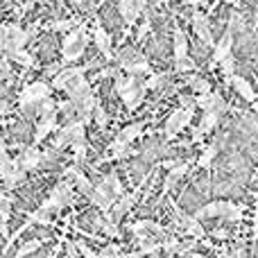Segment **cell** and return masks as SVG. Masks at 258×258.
I'll return each instance as SVG.
<instances>
[{"label":"cell","instance_id":"cell-1","mask_svg":"<svg viewBox=\"0 0 258 258\" xmlns=\"http://www.w3.org/2000/svg\"><path fill=\"white\" fill-rule=\"evenodd\" d=\"M113 91H116L118 98L125 102L129 113L136 111V109L145 102V95H147V89H145V84H143L141 80L129 77L127 73H120V71L113 75Z\"/></svg>","mask_w":258,"mask_h":258},{"label":"cell","instance_id":"cell-2","mask_svg":"<svg viewBox=\"0 0 258 258\" xmlns=\"http://www.w3.org/2000/svg\"><path fill=\"white\" fill-rule=\"evenodd\" d=\"M86 45H89V30H86V21H82L75 30H71L63 36L61 43V66L68 68L71 63L80 61L86 52Z\"/></svg>","mask_w":258,"mask_h":258},{"label":"cell","instance_id":"cell-3","mask_svg":"<svg viewBox=\"0 0 258 258\" xmlns=\"http://www.w3.org/2000/svg\"><path fill=\"white\" fill-rule=\"evenodd\" d=\"M32 36H34V30H23L21 25H3L0 27V48H3V54L25 50V45L30 43Z\"/></svg>","mask_w":258,"mask_h":258},{"label":"cell","instance_id":"cell-4","mask_svg":"<svg viewBox=\"0 0 258 258\" xmlns=\"http://www.w3.org/2000/svg\"><path fill=\"white\" fill-rule=\"evenodd\" d=\"M75 183L68 181V179H63V181H59L57 186L50 190V197L43 202V209L45 211H61L66 209V206H73L75 204Z\"/></svg>","mask_w":258,"mask_h":258},{"label":"cell","instance_id":"cell-5","mask_svg":"<svg viewBox=\"0 0 258 258\" xmlns=\"http://www.w3.org/2000/svg\"><path fill=\"white\" fill-rule=\"evenodd\" d=\"M118 61H120V68L127 73L129 77H136V80L145 77V80H147L150 75H154L150 61H147V59H143L136 50H122V52L118 54Z\"/></svg>","mask_w":258,"mask_h":258},{"label":"cell","instance_id":"cell-6","mask_svg":"<svg viewBox=\"0 0 258 258\" xmlns=\"http://www.w3.org/2000/svg\"><path fill=\"white\" fill-rule=\"evenodd\" d=\"M197 107H177L172 113L168 116L163 125V136L165 138H177L181 134V129H186L195 118Z\"/></svg>","mask_w":258,"mask_h":258},{"label":"cell","instance_id":"cell-7","mask_svg":"<svg viewBox=\"0 0 258 258\" xmlns=\"http://www.w3.org/2000/svg\"><path fill=\"white\" fill-rule=\"evenodd\" d=\"M150 174H152V172H150ZM150 174H147V177H150ZM147 177H145V179H147ZM145 179H143V181L138 183V188H136V190L125 192V195H122L120 200L116 202V206H113V209H111V213L107 215V220H109V222H113V224H120V222H122V218H125L127 213H132L134 204H136L138 195H141V188L145 186Z\"/></svg>","mask_w":258,"mask_h":258},{"label":"cell","instance_id":"cell-8","mask_svg":"<svg viewBox=\"0 0 258 258\" xmlns=\"http://www.w3.org/2000/svg\"><path fill=\"white\" fill-rule=\"evenodd\" d=\"M50 93H52V84H48L45 80L32 82V84H27L25 89L18 93V107H23V104L43 102V100L50 98Z\"/></svg>","mask_w":258,"mask_h":258},{"label":"cell","instance_id":"cell-9","mask_svg":"<svg viewBox=\"0 0 258 258\" xmlns=\"http://www.w3.org/2000/svg\"><path fill=\"white\" fill-rule=\"evenodd\" d=\"M89 200H91V204L98 206V209L104 213V218H107V215L111 213V209L116 206L118 197L111 192L109 183L104 181V179H100V181H95V190H93V195H91Z\"/></svg>","mask_w":258,"mask_h":258},{"label":"cell","instance_id":"cell-10","mask_svg":"<svg viewBox=\"0 0 258 258\" xmlns=\"http://www.w3.org/2000/svg\"><path fill=\"white\" fill-rule=\"evenodd\" d=\"M233 45H236V36H233V18H231L229 27L224 30V34L220 36L218 43H215V48H213V54H211V66H220V63L231 54Z\"/></svg>","mask_w":258,"mask_h":258},{"label":"cell","instance_id":"cell-11","mask_svg":"<svg viewBox=\"0 0 258 258\" xmlns=\"http://www.w3.org/2000/svg\"><path fill=\"white\" fill-rule=\"evenodd\" d=\"M190 23H192V30H195L197 39L204 45H209V48H215L213 32H211V25H209V16H206L204 12H200V9H195L190 16Z\"/></svg>","mask_w":258,"mask_h":258},{"label":"cell","instance_id":"cell-12","mask_svg":"<svg viewBox=\"0 0 258 258\" xmlns=\"http://www.w3.org/2000/svg\"><path fill=\"white\" fill-rule=\"evenodd\" d=\"M91 68V63H86V66H68V68H61V71L57 73V75L52 77V89L54 91H66L68 84H71L73 80H75L77 75H86V71Z\"/></svg>","mask_w":258,"mask_h":258},{"label":"cell","instance_id":"cell-13","mask_svg":"<svg viewBox=\"0 0 258 258\" xmlns=\"http://www.w3.org/2000/svg\"><path fill=\"white\" fill-rule=\"evenodd\" d=\"M145 5H147V0H120V16L125 21L127 30L136 25L141 14L145 12Z\"/></svg>","mask_w":258,"mask_h":258},{"label":"cell","instance_id":"cell-14","mask_svg":"<svg viewBox=\"0 0 258 258\" xmlns=\"http://www.w3.org/2000/svg\"><path fill=\"white\" fill-rule=\"evenodd\" d=\"M63 174H66L68 179H73V183H75L77 192H82V195H86V197H91V195H93V190H95V183L91 181V179L86 177L84 172H82V170H80V165H75V163H73L71 168H66V170H63Z\"/></svg>","mask_w":258,"mask_h":258},{"label":"cell","instance_id":"cell-15","mask_svg":"<svg viewBox=\"0 0 258 258\" xmlns=\"http://www.w3.org/2000/svg\"><path fill=\"white\" fill-rule=\"evenodd\" d=\"M93 43L95 48L102 52L104 59H113V48H111V34L102 27V23L95 18V25H93Z\"/></svg>","mask_w":258,"mask_h":258},{"label":"cell","instance_id":"cell-16","mask_svg":"<svg viewBox=\"0 0 258 258\" xmlns=\"http://www.w3.org/2000/svg\"><path fill=\"white\" fill-rule=\"evenodd\" d=\"M66 93H68V100H71V102H80V100L93 95V89H91V82L86 80V75H77L75 80L68 84Z\"/></svg>","mask_w":258,"mask_h":258},{"label":"cell","instance_id":"cell-17","mask_svg":"<svg viewBox=\"0 0 258 258\" xmlns=\"http://www.w3.org/2000/svg\"><path fill=\"white\" fill-rule=\"evenodd\" d=\"M197 107L202 109V111H220L224 116V111L229 109V104L224 102V98L220 93H215V91H211V93H204V95H197Z\"/></svg>","mask_w":258,"mask_h":258},{"label":"cell","instance_id":"cell-18","mask_svg":"<svg viewBox=\"0 0 258 258\" xmlns=\"http://www.w3.org/2000/svg\"><path fill=\"white\" fill-rule=\"evenodd\" d=\"M45 161V154L39 150L36 145H30L23 150V154L18 156V163H21V168L25 170V172H30V170H36L41 163Z\"/></svg>","mask_w":258,"mask_h":258},{"label":"cell","instance_id":"cell-19","mask_svg":"<svg viewBox=\"0 0 258 258\" xmlns=\"http://www.w3.org/2000/svg\"><path fill=\"white\" fill-rule=\"evenodd\" d=\"M227 206L229 202H222V200H215V202H209V204H204L200 211H195V218L200 220H213V218H224V213H227Z\"/></svg>","mask_w":258,"mask_h":258},{"label":"cell","instance_id":"cell-20","mask_svg":"<svg viewBox=\"0 0 258 258\" xmlns=\"http://www.w3.org/2000/svg\"><path fill=\"white\" fill-rule=\"evenodd\" d=\"M188 172H190V163H188V161H181L177 168L168 170V174H165V179H163V197L168 195V192H172V188L177 186Z\"/></svg>","mask_w":258,"mask_h":258},{"label":"cell","instance_id":"cell-21","mask_svg":"<svg viewBox=\"0 0 258 258\" xmlns=\"http://www.w3.org/2000/svg\"><path fill=\"white\" fill-rule=\"evenodd\" d=\"M59 132L66 136V141L71 143V145L86 141V122L84 120H71L68 125H63L61 129H59Z\"/></svg>","mask_w":258,"mask_h":258},{"label":"cell","instance_id":"cell-22","mask_svg":"<svg viewBox=\"0 0 258 258\" xmlns=\"http://www.w3.org/2000/svg\"><path fill=\"white\" fill-rule=\"evenodd\" d=\"M231 84H233V89H236V93L240 95L245 102L254 104L256 100H258V93L254 91V84H251L249 80H245L242 75H233V77H231Z\"/></svg>","mask_w":258,"mask_h":258},{"label":"cell","instance_id":"cell-23","mask_svg":"<svg viewBox=\"0 0 258 258\" xmlns=\"http://www.w3.org/2000/svg\"><path fill=\"white\" fill-rule=\"evenodd\" d=\"M54 129H57V116L41 118V120L36 122V129H34V141H32V145L39 147L41 143H43L45 138L50 136V134H54Z\"/></svg>","mask_w":258,"mask_h":258},{"label":"cell","instance_id":"cell-24","mask_svg":"<svg viewBox=\"0 0 258 258\" xmlns=\"http://www.w3.org/2000/svg\"><path fill=\"white\" fill-rule=\"evenodd\" d=\"M172 48H174V61L183 57H190L188 54V36L179 23H174V27H172Z\"/></svg>","mask_w":258,"mask_h":258},{"label":"cell","instance_id":"cell-25","mask_svg":"<svg viewBox=\"0 0 258 258\" xmlns=\"http://www.w3.org/2000/svg\"><path fill=\"white\" fill-rule=\"evenodd\" d=\"M132 154V150H129V143L120 141V138H116V141L109 143L107 147V154L102 156V161H118V159H125V156Z\"/></svg>","mask_w":258,"mask_h":258},{"label":"cell","instance_id":"cell-26","mask_svg":"<svg viewBox=\"0 0 258 258\" xmlns=\"http://www.w3.org/2000/svg\"><path fill=\"white\" fill-rule=\"evenodd\" d=\"M9 213H12V200H9L7 190H5L3 197H0V233H3L5 242L9 240V229H7V224H9Z\"/></svg>","mask_w":258,"mask_h":258},{"label":"cell","instance_id":"cell-27","mask_svg":"<svg viewBox=\"0 0 258 258\" xmlns=\"http://www.w3.org/2000/svg\"><path fill=\"white\" fill-rule=\"evenodd\" d=\"M18 168H21V163H18V161H12V156L7 154V145L3 143V147H0V177H3V181L7 177H12Z\"/></svg>","mask_w":258,"mask_h":258},{"label":"cell","instance_id":"cell-28","mask_svg":"<svg viewBox=\"0 0 258 258\" xmlns=\"http://www.w3.org/2000/svg\"><path fill=\"white\" fill-rule=\"evenodd\" d=\"M145 132H147L145 122H132V125L122 127L116 138H120V141H125V143H132V141H136V138H141Z\"/></svg>","mask_w":258,"mask_h":258},{"label":"cell","instance_id":"cell-29","mask_svg":"<svg viewBox=\"0 0 258 258\" xmlns=\"http://www.w3.org/2000/svg\"><path fill=\"white\" fill-rule=\"evenodd\" d=\"M242 218H245V206L229 202L227 213H224V218H222L224 222H229V224H238V222H242Z\"/></svg>","mask_w":258,"mask_h":258},{"label":"cell","instance_id":"cell-30","mask_svg":"<svg viewBox=\"0 0 258 258\" xmlns=\"http://www.w3.org/2000/svg\"><path fill=\"white\" fill-rule=\"evenodd\" d=\"M27 222H30V224H41V227H48V224H52V211H45L43 206H39L34 213H30Z\"/></svg>","mask_w":258,"mask_h":258},{"label":"cell","instance_id":"cell-31","mask_svg":"<svg viewBox=\"0 0 258 258\" xmlns=\"http://www.w3.org/2000/svg\"><path fill=\"white\" fill-rule=\"evenodd\" d=\"M41 247H43V240H39V238H34V240H27L25 245L18 247V251H16V254H14L12 258H27V256L36 254Z\"/></svg>","mask_w":258,"mask_h":258},{"label":"cell","instance_id":"cell-32","mask_svg":"<svg viewBox=\"0 0 258 258\" xmlns=\"http://www.w3.org/2000/svg\"><path fill=\"white\" fill-rule=\"evenodd\" d=\"M102 179L109 183V188H111V192L118 197V200H120V197L125 195V188H122V181H120V177H118V172H116V170H111V172H109V174H102Z\"/></svg>","mask_w":258,"mask_h":258},{"label":"cell","instance_id":"cell-33","mask_svg":"<svg viewBox=\"0 0 258 258\" xmlns=\"http://www.w3.org/2000/svg\"><path fill=\"white\" fill-rule=\"evenodd\" d=\"M7 59H12L14 63H18V66H25V68H32L34 66V57H32L27 50H16V52H12V54H5Z\"/></svg>","mask_w":258,"mask_h":258},{"label":"cell","instance_id":"cell-34","mask_svg":"<svg viewBox=\"0 0 258 258\" xmlns=\"http://www.w3.org/2000/svg\"><path fill=\"white\" fill-rule=\"evenodd\" d=\"M218 156V145H209L204 152L200 154V159H197V168H204L209 170L211 165H213V159Z\"/></svg>","mask_w":258,"mask_h":258},{"label":"cell","instance_id":"cell-35","mask_svg":"<svg viewBox=\"0 0 258 258\" xmlns=\"http://www.w3.org/2000/svg\"><path fill=\"white\" fill-rule=\"evenodd\" d=\"M80 25V21L77 18H61V21H52L50 23V30H54V32H71V30H75V27Z\"/></svg>","mask_w":258,"mask_h":258},{"label":"cell","instance_id":"cell-36","mask_svg":"<svg viewBox=\"0 0 258 258\" xmlns=\"http://www.w3.org/2000/svg\"><path fill=\"white\" fill-rule=\"evenodd\" d=\"M168 73H154V75H150L147 80H143V84H145V89L147 91H154V89H159L163 82H168Z\"/></svg>","mask_w":258,"mask_h":258},{"label":"cell","instance_id":"cell-37","mask_svg":"<svg viewBox=\"0 0 258 258\" xmlns=\"http://www.w3.org/2000/svg\"><path fill=\"white\" fill-rule=\"evenodd\" d=\"M73 147V161H75V165H82L84 163V159H86V152H89V143H75V145H71Z\"/></svg>","mask_w":258,"mask_h":258},{"label":"cell","instance_id":"cell-38","mask_svg":"<svg viewBox=\"0 0 258 258\" xmlns=\"http://www.w3.org/2000/svg\"><path fill=\"white\" fill-rule=\"evenodd\" d=\"M192 71H195V61H192L190 57H183V59H177V61H174V73H179V75L192 73Z\"/></svg>","mask_w":258,"mask_h":258},{"label":"cell","instance_id":"cell-39","mask_svg":"<svg viewBox=\"0 0 258 258\" xmlns=\"http://www.w3.org/2000/svg\"><path fill=\"white\" fill-rule=\"evenodd\" d=\"M188 84L192 86V91H195L197 95H204V93H211V82L209 80H202V77H195V80H190Z\"/></svg>","mask_w":258,"mask_h":258},{"label":"cell","instance_id":"cell-40","mask_svg":"<svg viewBox=\"0 0 258 258\" xmlns=\"http://www.w3.org/2000/svg\"><path fill=\"white\" fill-rule=\"evenodd\" d=\"M220 68H222V73H224V77H227L229 82H231V77L236 75V57L233 54H229L227 59H224L222 63H220Z\"/></svg>","mask_w":258,"mask_h":258},{"label":"cell","instance_id":"cell-41","mask_svg":"<svg viewBox=\"0 0 258 258\" xmlns=\"http://www.w3.org/2000/svg\"><path fill=\"white\" fill-rule=\"evenodd\" d=\"M93 120H95V125H98L100 129H107V127H109V113L104 111V107H100V104H98Z\"/></svg>","mask_w":258,"mask_h":258},{"label":"cell","instance_id":"cell-42","mask_svg":"<svg viewBox=\"0 0 258 258\" xmlns=\"http://www.w3.org/2000/svg\"><path fill=\"white\" fill-rule=\"evenodd\" d=\"M73 245L77 247V251H80L84 258H98V254L93 251V247H89L86 242H82V240H73Z\"/></svg>","mask_w":258,"mask_h":258},{"label":"cell","instance_id":"cell-43","mask_svg":"<svg viewBox=\"0 0 258 258\" xmlns=\"http://www.w3.org/2000/svg\"><path fill=\"white\" fill-rule=\"evenodd\" d=\"M118 254H120V247H118V245H111V242H109V245L98 254V258H116Z\"/></svg>","mask_w":258,"mask_h":258},{"label":"cell","instance_id":"cell-44","mask_svg":"<svg viewBox=\"0 0 258 258\" xmlns=\"http://www.w3.org/2000/svg\"><path fill=\"white\" fill-rule=\"evenodd\" d=\"M231 258H249V256H247V247L242 245V242L233 245L231 247Z\"/></svg>","mask_w":258,"mask_h":258},{"label":"cell","instance_id":"cell-45","mask_svg":"<svg viewBox=\"0 0 258 258\" xmlns=\"http://www.w3.org/2000/svg\"><path fill=\"white\" fill-rule=\"evenodd\" d=\"M147 32H150V18L145 16V21L141 23V27H138V34H136V41H138V43H141V41L145 39V34H147Z\"/></svg>","mask_w":258,"mask_h":258},{"label":"cell","instance_id":"cell-46","mask_svg":"<svg viewBox=\"0 0 258 258\" xmlns=\"http://www.w3.org/2000/svg\"><path fill=\"white\" fill-rule=\"evenodd\" d=\"M102 227H104V231H107L111 238H118V236H120V231H118V224H113V222H109V220H107Z\"/></svg>","mask_w":258,"mask_h":258},{"label":"cell","instance_id":"cell-47","mask_svg":"<svg viewBox=\"0 0 258 258\" xmlns=\"http://www.w3.org/2000/svg\"><path fill=\"white\" fill-rule=\"evenodd\" d=\"M211 236L218 238V240H227V238H231V231H229V229H213Z\"/></svg>","mask_w":258,"mask_h":258},{"label":"cell","instance_id":"cell-48","mask_svg":"<svg viewBox=\"0 0 258 258\" xmlns=\"http://www.w3.org/2000/svg\"><path fill=\"white\" fill-rule=\"evenodd\" d=\"M181 163V161H161L159 163V168H165V170H172V168H177V165Z\"/></svg>","mask_w":258,"mask_h":258},{"label":"cell","instance_id":"cell-49","mask_svg":"<svg viewBox=\"0 0 258 258\" xmlns=\"http://www.w3.org/2000/svg\"><path fill=\"white\" fill-rule=\"evenodd\" d=\"M71 3H73V7H77V9H89L91 0H71Z\"/></svg>","mask_w":258,"mask_h":258},{"label":"cell","instance_id":"cell-50","mask_svg":"<svg viewBox=\"0 0 258 258\" xmlns=\"http://www.w3.org/2000/svg\"><path fill=\"white\" fill-rule=\"evenodd\" d=\"M181 5H188V7H200V5H202V0H181Z\"/></svg>","mask_w":258,"mask_h":258},{"label":"cell","instance_id":"cell-51","mask_svg":"<svg viewBox=\"0 0 258 258\" xmlns=\"http://www.w3.org/2000/svg\"><path fill=\"white\" fill-rule=\"evenodd\" d=\"M218 258H231V249H218Z\"/></svg>","mask_w":258,"mask_h":258},{"label":"cell","instance_id":"cell-52","mask_svg":"<svg viewBox=\"0 0 258 258\" xmlns=\"http://www.w3.org/2000/svg\"><path fill=\"white\" fill-rule=\"evenodd\" d=\"M190 258H209V256H204V254H197V251H190Z\"/></svg>","mask_w":258,"mask_h":258},{"label":"cell","instance_id":"cell-53","mask_svg":"<svg viewBox=\"0 0 258 258\" xmlns=\"http://www.w3.org/2000/svg\"><path fill=\"white\" fill-rule=\"evenodd\" d=\"M258 27V7H256V18H254V30Z\"/></svg>","mask_w":258,"mask_h":258},{"label":"cell","instance_id":"cell-54","mask_svg":"<svg viewBox=\"0 0 258 258\" xmlns=\"http://www.w3.org/2000/svg\"><path fill=\"white\" fill-rule=\"evenodd\" d=\"M222 3H227V5H236L238 0H222Z\"/></svg>","mask_w":258,"mask_h":258},{"label":"cell","instance_id":"cell-55","mask_svg":"<svg viewBox=\"0 0 258 258\" xmlns=\"http://www.w3.org/2000/svg\"><path fill=\"white\" fill-rule=\"evenodd\" d=\"M116 258H125V254H118V256H116Z\"/></svg>","mask_w":258,"mask_h":258},{"label":"cell","instance_id":"cell-56","mask_svg":"<svg viewBox=\"0 0 258 258\" xmlns=\"http://www.w3.org/2000/svg\"><path fill=\"white\" fill-rule=\"evenodd\" d=\"M63 258H71V256H68V254H66V256H63Z\"/></svg>","mask_w":258,"mask_h":258}]
</instances>
